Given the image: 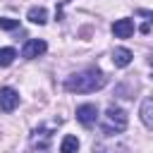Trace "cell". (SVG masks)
<instances>
[{"instance_id":"6da1fadb","label":"cell","mask_w":153,"mask_h":153,"mask_svg":"<svg viewBox=\"0 0 153 153\" xmlns=\"http://www.w3.org/2000/svg\"><path fill=\"white\" fill-rule=\"evenodd\" d=\"M103 86H105V74L96 67L81 69V72L67 76V81H65V88L69 93H91V91H98Z\"/></svg>"},{"instance_id":"7a4b0ae2","label":"cell","mask_w":153,"mask_h":153,"mask_svg":"<svg viewBox=\"0 0 153 153\" xmlns=\"http://www.w3.org/2000/svg\"><path fill=\"white\" fill-rule=\"evenodd\" d=\"M127 122H129L127 112H124L122 108L110 105V108H108V112H105L103 131H105V134H120V131H124V129H127Z\"/></svg>"},{"instance_id":"3957f363","label":"cell","mask_w":153,"mask_h":153,"mask_svg":"<svg viewBox=\"0 0 153 153\" xmlns=\"http://www.w3.org/2000/svg\"><path fill=\"white\" fill-rule=\"evenodd\" d=\"M76 120L84 124V127H93L98 122V108L93 103H84L76 108Z\"/></svg>"},{"instance_id":"277c9868","label":"cell","mask_w":153,"mask_h":153,"mask_svg":"<svg viewBox=\"0 0 153 153\" xmlns=\"http://www.w3.org/2000/svg\"><path fill=\"white\" fill-rule=\"evenodd\" d=\"M19 105V93L10 86H2L0 88V110L2 112H12L14 108Z\"/></svg>"},{"instance_id":"5b68a950","label":"cell","mask_w":153,"mask_h":153,"mask_svg":"<svg viewBox=\"0 0 153 153\" xmlns=\"http://www.w3.org/2000/svg\"><path fill=\"white\" fill-rule=\"evenodd\" d=\"M45 50H48L45 41H41V38H31V41H26V45L22 48V55H24L26 60H33V57L43 55Z\"/></svg>"},{"instance_id":"8992f818","label":"cell","mask_w":153,"mask_h":153,"mask_svg":"<svg viewBox=\"0 0 153 153\" xmlns=\"http://www.w3.org/2000/svg\"><path fill=\"white\" fill-rule=\"evenodd\" d=\"M112 33H115V38H129L134 33V22L131 19H117L112 24Z\"/></svg>"},{"instance_id":"52a82bcc","label":"cell","mask_w":153,"mask_h":153,"mask_svg":"<svg viewBox=\"0 0 153 153\" xmlns=\"http://www.w3.org/2000/svg\"><path fill=\"white\" fill-rule=\"evenodd\" d=\"M141 122L153 129V98H146L141 103Z\"/></svg>"},{"instance_id":"ba28073f","label":"cell","mask_w":153,"mask_h":153,"mask_svg":"<svg viewBox=\"0 0 153 153\" xmlns=\"http://www.w3.org/2000/svg\"><path fill=\"white\" fill-rule=\"evenodd\" d=\"M112 62H115L117 67H127V65L131 62V50H127V48H115Z\"/></svg>"},{"instance_id":"9c48e42d","label":"cell","mask_w":153,"mask_h":153,"mask_svg":"<svg viewBox=\"0 0 153 153\" xmlns=\"http://www.w3.org/2000/svg\"><path fill=\"white\" fill-rule=\"evenodd\" d=\"M26 19L31 24H45L48 22V12H45V7H31L29 14H26Z\"/></svg>"},{"instance_id":"30bf717a","label":"cell","mask_w":153,"mask_h":153,"mask_svg":"<svg viewBox=\"0 0 153 153\" xmlns=\"http://www.w3.org/2000/svg\"><path fill=\"white\" fill-rule=\"evenodd\" d=\"M48 141H50V131H48V129H43V127H41V129H36V131H33V136H31V143H33V146H38V148H45V146H48Z\"/></svg>"},{"instance_id":"8fae6325","label":"cell","mask_w":153,"mask_h":153,"mask_svg":"<svg viewBox=\"0 0 153 153\" xmlns=\"http://www.w3.org/2000/svg\"><path fill=\"white\" fill-rule=\"evenodd\" d=\"M79 151V139L76 136H65L62 139V143H60V153H76Z\"/></svg>"},{"instance_id":"7c38bea8","label":"cell","mask_w":153,"mask_h":153,"mask_svg":"<svg viewBox=\"0 0 153 153\" xmlns=\"http://www.w3.org/2000/svg\"><path fill=\"white\" fill-rule=\"evenodd\" d=\"M14 57H17V50H14V48H0V67L12 65Z\"/></svg>"},{"instance_id":"4fadbf2b","label":"cell","mask_w":153,"mask_h":153,"mask_svg":"<svg viewBox=\"0 0 153 153\" xmlns=\"http://www.w3.org/2000/svg\"><path fill=\"white\" fill-rule=\"evenodd\" d=\"M19 26V19H10V17H0V29H5V31H12V29H17Z\"/></svg>"}]
</instances>
